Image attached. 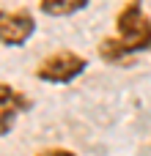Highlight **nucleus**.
Instances as JSON below:
<instances>
[{
	"instance_id": "nucleus-5",
	"label": "nucleus",
	"mask_w": 151,
	"mask_h": 156,
	"mask_svg": "<svg viewBox=\"0 0 151 156\" xmlns=\"http://www.w3.org/2000/svg\"><path fill=\"white\" fill-rule=\"evenodd\" d=\"M0 107H17L19 112H28V110L33 107V101H30L25 93H19L14 85L0 82Z\"/></svg>"
},
{
	"instance_id": "nucleus-2",
	"label": "nucleus",
	"mask_w": 151,
	"mask_h": 156,
	"mask_svg": "<svg viewBox=\"0 0 151 156\" xmlns=\"http://www.w3.org/2000/svg\"><path fill=\"white\" fill-rule=\"evenodd\" d=\"M85 69H88L85 55H80L74 49H58V52H50L47 58L39 60L33 77L47 82V85H69L77 77H83Z\"/></svg>"
},
{
	"instance_id": "nucleus-1",
	"label": "nucleus",
	"mask_w": 151,
	"mask_h": 156,
	"mask_svg": "<svg viewBox=\"0 0 151 156\" xmlns=\"http://www.w3.org/2000/svg\"><path fill=\"white\" fill-rule=\"evenodd\" d=\"M140 52H151V16L143 8V0H129L116 14V36L102 38L96 55L105 63H124Z\"/></svg>"
},
{
	"instance_id": "nucleus-7",
	"label": "nucleus",
	"mask_w": 151,
	"mask_h": 156,
	"mask_svg": "<svg viewBox=\"0 0 151 156\" xmlns=\"http://www.w3.org/2000/svg\"><path fill=\"white\" fill-rule=\"evenodd\" d=\"M36 156H80V154L72 151V148H61V145H55V148H41V151H36Z\"/></svg>"
},
{
	"instance_id": "nucleus-4",
	"label": "nucleus",
	"mask_w": 151,
	"mask_h": 156,
	"mask_svg": "<svg viewBox=\"0 0 151 156\" xmlns=\"http://www.w3.org/2000/svg\"><path fill=\"white\" fill-rule=\"evenodd\" d=\"M88 3L91 0H39V8L47 16H72L88 8Z\"/></svg>"
},
{
	"instance_id": "nucleus-6",
	"label": "nucleus",
	"mask_w": 151,
	"mask_h": 156,
	"mask_svg": "<svg viewBox=\"0 0 151 156\" xmlns=\"http://www.w3.org/2000/svg\"><path fill=\"white\" fill-rule=\"evenodd\" d=\"M17 118H19V110L17 107H0V137H8L14 132Z\"/></svg>"
},
{
	"instance_id": "nucleus-3",
	"label": "nucleus",
	"mask_w": 151,
	"mask_h": 156,
	"mask_svg": "<svg viewBox=\"0 0 151 156\" xmlns=\"http://www.w3.org/2000/svg\"><path fill=\"white\" fill-rule=\"evenodd\" d=\"M36 36V16L28 8H0V47H25Z\"/></svg>"
}]
</instances>
